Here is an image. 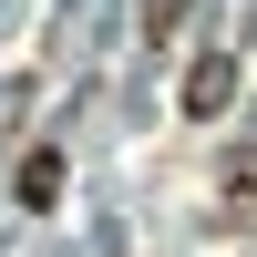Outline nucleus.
Segmentation results:
<instances>
[{
  "label": "nucleus",
  "instance_id": "1",
  "mask_svg": "<svg viewBox=\"0 0 257 257\" xmlns=\"http://www.w3.org/2000/svg\"><path fill=\"white\" fill-rule=\"evenodd\" d=\"M175 103H185V113H196V123H216L226 103H237V62H226V52H206L196 72H185V93H175Z\"/></svg>",
  "mask_w": 257,
  "mask_h": 257
},
{
  "label": "nucleus",
  "instance_id": "2",
  "mask_svg": "<svg viewBox=\"0 0 257 257\" xmlns=\"http://www.w3.org/2000/svg\"><path fill=\"white\" fill-rule=\"evenodd\" d=\"M62 196V155L41 144V155H21V206H52Z\"/></svg>",
  "mask_w": 257,
  "mask_h": 257
},
{
  "label": "nucleus",
  "instance_id": "3",
  "mask_svg": "<svg viewBox=\"0 0 257 257\" xmlns=\"http://www.w3.org/2000/svg\"><path fill=\"white\" fill-rule=\"evenodd\" d=\"M216 226H257V165H237V185L216 196Z\"/></svg>",
  "mask_w": 257,
  "mask_h": 257
}]
</instances>
